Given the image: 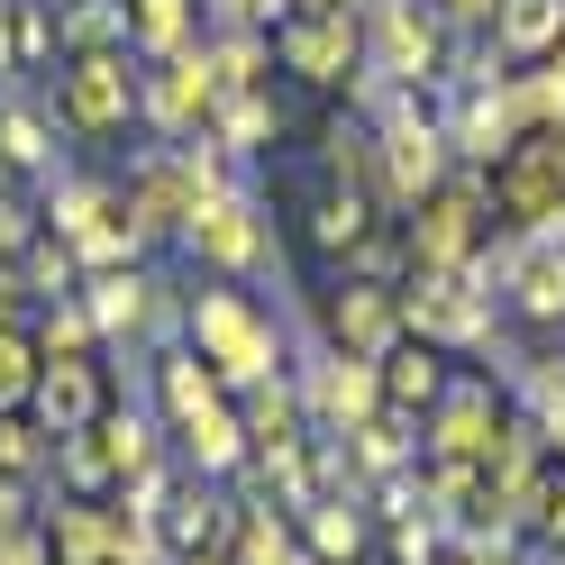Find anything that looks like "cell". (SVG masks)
I'll list each match as a JSON object with an SVG mask.
<instances>
[{"mask_svg": "<svg viewBox=\"0 0 565 565\" xmlns=\"http://www.w3.org/2000/svg\"><path fill=\"white\" fill-rule=\"evenodd\" d=\"M282 64H292V74H310V83H347V64H356V28L301 10L292 28H282Z\"/></svg>", "mask_w": 565, "mask_h": 565, "instance_id": "obj_15", "label": "cell"}, {"mask_svg": "<svg viewBox=\"0 0 565 565\" xmlns=\"http://www.w3.org/2000/svg\"><path fill=\"white\" fill-rule=\"evenodd\" d=\"M19 274H28V292H46V301H64L74 292V274H83V256L64 237H28V256H19Z\"/></svg>", "mask_w": 565, "mask_h": 565, "instance_id": "obj_26", "label": "cell"}, {"mask_svg": "<svg viewBox=\"0 0 565 565\" xmlns=\"http://www.w3.org/2000/svg\"><path fill=\"white\" fill-rule=\"evenodd\" d=\"M292 383H301V411H310V429H320V438H356L365 419L383 411V365L374 356H347V347L310 356Z\"/></svg>", "mask_w": 565, "mask_h": 565, "instance_id": "obj_3", "label": "cell"}, {"mask_svg": "<svg viewBox=\"0 0 565 565\" xmlns=\"http://www.w3.org/2000/svg\"><path fill=\"white\" fill-rule=\"evenodd\" d=\"M19 301H28V274L0 265V329H19Z\"/></svg>", "mask_w": 565, "mask_h": 565, "instance_id": "obj_40", "label": "cell"}, {"mask_svg": "<svg viewBox=\"0 0 565 565\" xmlns=\"http://www.w3.org/2000/svg\"><path fill=\"white\" fill-rule=\"evenodd\" d=\"M201 192H220V156H210V137H201V147L183 137L173 156L137 164V183H128L119 201H128L137 237H183V228H192V210H201Z\"/></svg>", "mask_w": 565, "mask_h": 565, "instance_id": "obj_2", "label": "cell"}, {"mask_svg": "<svg viewBox=\"0 0 565 565\" xmlns=\"http://www.w3.org/2000/svg\"><path fill=\"white\" fill-rule=\"evenodd\" d=\"M100 329H92V301L83 292H64V301H46V329H38V356H83Z\"/></svg>", "mask_w": 565, "mask_h": 565, "instance_id": "obj_29", "label": "cell"}, {"mask_svg": "<svg viewBox=\"0 0 565 565\" xmlns=\"http://www.w3.org/2000/svg\"><path fill=\"white\" fill-rule=\"evenodd\" d=\"M383 402H402V411L438 402V365H429V347H393V356H383Z\"/></svg>", "mask_w": 565, "mask_h": 565, "instance_id": "obj_27", "label": "cell"}, {"mask_svg": "<svg viewBox=\"0 0 565 565\" xmlns=\"http://www.w3.org/2000/svg\"><path fill=\"white\" fill-rule=\"evenodd\" d=\"M539 147H547V156H556V164H565V119H556V128H547V137H539Z\"/></svg>", "mask_w": 565, "mask_h": 565, "instance_id": "obj_44", "label": "cell"}, {"mask_svg": "<svg viewBox=\"0 0 565 565\" xmlns=\"http://www.w3.org/2000/svg\"><path fill=\"white\" fill-rule=\"evenodd\" d=\"M83 301H92V329H100V338H119V329H173L164 282H156V274H137V265L92 274V282H83Z\"/></svg>", "mask_w": 565, "mask_h": 565, "instance_id": "obj_10", "label": "cell"}, {"mask_svg": "<svg viewBox=\"0 0 565 565\" xmlns=\"http://www.w3.org/2000/svg\"><path fill=\"white\" fill-rule=\"evenodd\" d=\"M128 100H137V83H128V64H119L110 46H92L74 74H64V119H74L83 137H110V128L128 119Z\"/></svg>", "mask_w": 565, "mask_h": 565, "instance_id": "obj_8", "label": "cell"}, {"mask_svg": "<svg viewBox=\"0 0 565 565\" xmlns=\"http://www.w3.org/2000/svg\"><path fill=\"white\" fill-rule=\"evenodd\" d=\"M292 565H320V556H292Z\"/></svg>", "mask_w": 565, "mask_h": 565, "instance_id": "obj_48", "label": "cell"}, {"mask_svg": "<svg viewBox=\"0 0 565 565\" xmlns=\"http://www.w3.org/2000/svg\"><path fill=\"white\" fill-rule=\"evenodd\" d=\"M55 565H119V511L64 502L55 511Z\"/></svg>", "mask_w": 565, "mask_h": 565, "instance_id": "obj_17", "label": "cell"}, {"mask_svg": "<svg viewBox=\"0 0 565 565\" xmlns=\"http://www.w3.org/2000/svg\"><path fill=\"white\" fill-rule=\"evenodd\" d=\"M0 10H10V0H0ZM0 64H10V38H0Z\"/></svg>", "mask_w": 565, "mask_h": 565, "instance_id": "obj_47", "label": "cell"}, {"mask_svg": "<svg viewBox=\"0 0 565 565\" xmlns=\"http://www.w3.org/2000/svg\"><path fill=\"white\" fill-rule=\"evenodd\" d=\"M492 438H502V419H492V393H483V383L447 393L438 419H429V456H438V466H483Z\"/></svg>", "mask_w": 565, "mask_h": 565, "instance_id": "obj_14", "label": "cell"}, {"mask_svg": "<svg viewBox=\"0 0 565 565\" xmlns=\"http://www.w3.org/2000/svg\"><path fill=\"white\" fill-rule=\"evenodd\" d=\"M28 411H38V429H46V438H83L92 419H100V365H92V356H46V374H38V393H28Z\"/></svg>", "mask_w": 565, "mask_h": 565, "instance_id": "obj_7", "label": "cell"}, {"mask_svg": "<svg viewBox=\"0 0 565 565\" xmlns=\"http://www.w3.org/2000/svg\"><path fill=\"white\" fill-rule=\"evenodd\" d=\"M28 237H38V228H28V210L0 192V265H10V256H28Z\"/></svg>", "mask_w": 565, "mask_h": 565, "instance_id": "obj_39", "label": "cell"}, {"mask_svg": "<svg viewBox=\"0 0 565 565\" xmlns=\"http://www.w3.org/2000/svg\"><path fill=\"white\" fill-rule=\"evenodd\" d=\"M329 338L347 347V356H393V338H402V301L383 292V282H347V292L329 301Z\"/></svg>", "mask_w": 565, "mask_h": 565, "instance_id": "obj_11", "label": "cell"}, {"mask_svg": "<svg viewBox=\"0 0 565 565\" xmlns=\"http://www.w3.org/2000/svg\"><path fill=\"white\" fill-rule=\"evenodd\" d=\"M46 556H55V539H46V529H28V520L0 539V565H46Z\"/></svg>", "mask_w": 565, "mask_h": 565, "instance_id": "obj_37", "label": "cell"}, {"mask_svg": "<svg viewBox=\"0 0 565 565\" xmlns=\"http://www.w3.org/2000/svg\"><path fill=\"white\" fill-rule=\"evenodd\" d=\"M46 456H55V438H46V429H28L19 411L0 419V475H10V483H19V475H38Z\"/></svg>", "mask_w": 565, "mask_h": 565, "instance_id": "obj_30", "label": "cell"}, {"mask_svg": "<svg viewBox=\"0 0 565 565\" xmlns=\"http://www.w3.org/2000/svg\"><path fill=\"white\" fill-rule=\"evenodd\" d=\"M92 438L110 447V475H147L156 466V429L137 411H119V419H92Z\"/></svg>", "mask_w": 565, "mask_h": 565, "instance_id": "obj_28", "label": "cell"}, {"mask_svg": "<svg viewBox=\"0 0 565 565\" xmlns=\"http://www.w3.org/2000/svg\"><path fill=\"white\" fill-rule=\"evenodd\" d=\"M156 529H164L173 556H192V547H210V529H220V502H210V492H173L156 511Z\"/></svg>", "mask_w": 565, "mask_h": 565, "instance_id": "obj_24", "label": "cell"}, {"mask_svg": "<svg viewBox=\"0 0 565 565\" xmlns=\"http://www.w3.org/2000/svg\"><path fill=\"white\" fill-rule=\"evenodd\" d=\"M393 556H402V565H438V529L411 511V520H402V539H393Z\"/></svg>", "mask_w": 565, "mask_h": 565, "instance_id": "obj_38", "label": "cell"}, {"mask_svg": "<svg viewBox=\"0 0 565 565\" xmlns=\"http://www.w3.org/2000/svg\"><path fill=\"white\" fill-rule=\"evenodd\" d=\"M192 347H201V365L228 383V393H256V383L282 374V329L265 320L246 292H192Z\"/></svg>", "mask_w": 565, "mask_h": 565, "instance_id": "obj_1", "label": "cell"}, {"mask_svg": "<svg viewBox=\"0 0 565 565\" xmlns=\"http://www.w3.org/2000/svg\"><path fill=\"white\" fill-rule=\"evenodd\" d=\"M156 402H164V419H173V429H183V419H201L210 402H228V383L210 374L201 356H164V365H156Z\"/></svg>", "mask_w": 565, "mask_h": 565, "instance_id": "obj_18", "label": "cell"}, {"mask_svg": "<svg viewBox=\"0 0 565 565\" xmlns=\"http://www.w3.org/2000/svg\"><path fill=\"white\" fill-rule=\"evenodd\" d=\"M301 539H310V556H320V565H347V556L365 547V520H356V502H347V492H329V502H310Z\"/></svg>", "mask_w": 565, "mask_h": 565, "instance_id": "obj_21", "label": "cell"}, {"mask_svg": "<svg viewBox=\"0 0 565 565\" xmlns=\"http://www.w3.org/2000/svg\"><path fill=\"white\" fill-rule=\"evenodd\" d=\"M429 19L411 10V0H383V74H419V64H429Z\"/></svg>", "mask_w": 565, "mask_h": 565, "instance_id": "obj_23", "label": "cell"}, {"mask_svg": "<svg viewBox=\"0 0 565 565\" xmlns=\"http://www.w3.org/2000/svg\"><path fill=\"white\" fill-rule=\"evenodd\" d=\"M256 74H265V46L256 38H220V46H210V83H220V92H256Z\"/></svg>", "mask_w": 565, "mask_h": 565, "instance_id": "obj_31", "label": "cell"}, {"mask_svg": "<svg viewBox=\"0 0 565 565\" xmlns=\"http://www.w3.org/2000/svg\"><path fill=\"white\" fill-rule=\"evenodd\" d=\"M55 456H64V475H74L83 492H92V483H110V447H100L92 429H83V438H55Z\"/></svg>", "mask_w": 565, "mask_h": 565, "instance_id": "obj_34", "label": "cell"}, {"mask_svg": "<svg viewBox=\"0 0 565 565\" xmlns=\"http://www.w3.org/2000/svg\"><path fill=\"white\" fill-rule=\"evenodd\" d=\"M265 137H274V100H265V92H220V100H210V147L256 156Z\"/></svg>", "mask_w": 565, "mask_h": 565, "instance_id": "obj_19", "label": "cell"}, {"mask_svg": "<svg viewBox=\"0 0 565 565\" xmlns=\"http://www.w3.org/2000/svg\"><path fill=\"white\" fill-rule=\"evenodd\" d=\"M556 28H565V0H511V10H502V38L511 46H547Z\"/></svg>", "mask_w": 565, "mask_h": 565, "instance_id": "obj_32", "label": "cell"}, {"mask_svg": "<svg viewBox=\"0 0 565 565\" xmlns=\"http://www.w3.org/2000/svg\"><path fill=\"white\" fill-rule=\"evenodd\" d=\"M119 28H128V10H74V19H64V38H74V46H100V38H119Z\"/></svg>", "mask_w": 565, "mask_h": 565, "instance_id": "obj_36", "label": "cell"}, {"mask_svg": "<svg viewBox=\"0 0 565 565\" xmlns=\"http://www.w3.org/2000/svg\"><path fill=\"white\" fill-rule=\"evenodd\" d=\"M438 147H447V128L393 110V128H383V192L393 201H429L438 192Z\"/></svg>", "mask_w": 565, "mask_h": 565, "instance_id": "obj_12", "label": "cell"}, {"mask_svg": "<svg viewBox=\"0 0 565 565\" xmlns=\"http://www.w3.org/2000/svg\"><path fill=\"white\" fill-rule=\"evenodd\" d=\"M10 529H19V483L0 475V539H10Z\"/></svg>", "mask_w": 565, "mask_h": 565, "instance_id": "obj_41", "label": "cell"}, {"mask_svg": "<svg viewBox=\"0 0 565 565\" xmlns=\"http://www.w3.org/2000/svg\"><path fill=\"white\" fill-rule=\"evenodd\" d=\"M220 10H228V19L246 28V19H265V10H282V0H220Z\"/></svg>", "mask_w": 565, "mask_h": 565, "instance_id": "obj_42", "label": "cell"}, {"mask_svg": "<svg viewBox=\"0 0 565 565\" xmlns=\"http://www.w3.org/2000/svg\"><path fill=\"white\" fill-rule=\"evenodd\" d=\"M173 565H228V556H210V547H192V556H173Z\"/></svg>", "mask_w": 565, "mask_h": 565, "instance_id": "obj_46", "label": "cell"}, {"mask_svg": "<svg viewBox=\"0 0 565 565\" xmlns=\"http://www.w3.org/2000/svg\"><path fill=\"white\" fill-rule=\"evenodd\" d=\"M402 329H419V347H475V338L492 329V301L475 292L466 274H429V282L402 301Z\"/></svg>", "mask_w": 565, "mask_h": 565, "instance_id": "obj_6", "label": "cell"}, {"mask_svg": "<svg viewBox=\"0 0 565 565\" xmlns=\"http://www.w3.org/2000/svg\"><path fill=\"white\" fill-rule=\"evenodd\" d=\"M55 237L74 246L92 274H119V265L137 256V220H128V201H119V192H100V183H64V192H55Z\"/></svg>", "mask_w": 565, "mask_h": 565, "instance_id": "obj_4", "label": "cell"}, {"mask_svg": "<svg viewBox=\"0 0 565 565\" xmlns=\"http://www.w3.org/2000/svg\"><path fill=\"white\" fill-rule=\"evenodd\" d=\"M511 282H520L529 320H565V246H529V256L511 265Z\"/></svg>", "mask_w": 565, "mask_h": 565, "instance_id": "obj_20", "label": "cell"}, {"mask_svg": "<svg viewBox=\"0 0 565 565\" xmlns=\"http://www.w3.org/2000/svg\"><path fill=\"white\" fill-rule=\"evenodd\" d=\"M128 38L147 55H183L192 46V0H128Z\"/></svg>", "mask_w": 565, "mask_h": 565, "instance_id": "obj_22", "label": "cell"}, {"mask_svg": "<svg viewBox=\"0 0 565 565\" xmlns=\"http://www.w3.org/2000/svg\"><path fill=\"white\" fill-rule=\"evenodd\" d=\"M173 438H183V456H192V475H201V483H220V475H237L246 456H256V447H246V419H237L228 402H210V411L183 419Z\"/></svg>", "mask_w": 565, "mask_h": 565, "instance_id": "obj_16", "label": "cell"}, {"mask_svg": "<svg viewBox=\"0 0 565 565\" xmlns=\"http://www.w3.org/2000/svg\"><path fill=\"white\" fill-rule=\"evenodd\" d=\"M447 10H456V19H483V10H492V0H447Z\"/></svg>", "mask_w": 565, "mask_h": 565, "instance_id": "obj_45", "label": "cell"}, {"mask_svg": "<svg viewBox=\"0 0 565 565\" xmlns=\"http://www.w3.org/2000/svg\"><path fill=\"white\" fill-rule=\"evenodd\" d=\"M183 246L201 265H220V274H246V265H265V220H256V201H246L237 183H220V192H201Z\"/></svg>", "mask_w": 565, "mask_h": 565, "instance_id": "obj_5", "label": "cell"}, {"mask_svg": "<svg viewBox=\"0 0 565 565\" xmlns=\"http://www.w3.org/2000/svg\"><path fill=\"white\" fill-rule=\"evenodd\" d=\"M38 374H46V356H38V338L0 329V419H10V411H28V393H38Z\"/></svg>", "mask_w": 565, "mask_h": 565, "instance_id": "obj_25", "label": "cell"}, {"mask_svg": "<svg viewBox=\"0 0 565 565\" xmlns=\"http://www.w3.org/2000/svg\"><path fill=\"white\" fill-rule=\"evenodd\" d=\"M0 164H46V128L28 110H0Z\"/></svg>", "mask_w": 565, "mask_h": 565, "instance_id": "obj_33", "label": "cell"}, {"mask_svg": "<svg viewBox=\"0 0 565 565\" xmlns=\"http://www.w3.org/2000/svg\"><path fill=\"white\" fill-rule=\"evenodd\" d=\"M310 19H356V0H301Z\"/></svg>", "mask_w": 565, "mask_h": 565, "instance_id": "obj_43", "label": "cell"}, {"mask_svg": "<svg viewBox=\"0 0 565 565\" xmlns=\"http://www.w3.org/2000/svg\"><path fill=\"white\" fill-rule=\"evenodd\" d=\"M466 246H475V192H429L411 220L419 274H466Z\"/></svg>", "mask_w": 565, "mask_h": 565, "instance_id": "obj_13", "label": "cell"}, {"mask_svg": "<svg viewBox=\"0 0 565 565\" xmlns=\"http://www.w3.org/2000/svg\"><path fill=\"white\" fill-rule=\"evenodd\" d=\"M210 100H220V83H210V55H156V83H147V119L164 137H192L210 119Z\"/></svg>", "mask_w": 565, "mask_h": 565, "instance_id": "obj_9", "label": "cell"}, {"mask_svg": "<svg viewBox=\"0 0 565 565\" xmlns=\"http://www.w3.org/2000/svg\"><path fill=\"white\" fill-rule=\"evenodd\" d=\"M365 237V201H329L320 210V246H356Z\"/></svg>", "mask_w": 565, "mask_h": 565, "instance_id": "obj_35", "label": "cell"}]
</instances>
